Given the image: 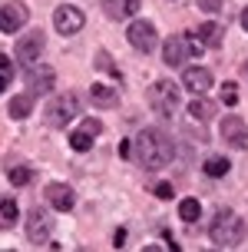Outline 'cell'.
Wrapping results in <instances>:
<instances>
[{
	"mask_svg": "<svg viewBox=\"0 0 248 252\" xmlns=\"http://www.w3.org/2000/svg\"><path fill=\"white\" fill-rule=\"evenodd\" d=\"M27 17H30V10H27L24 0L3 3V7H0V33H17V30L27 24Z\"/></svg>",
	"mask_w": 248,
	"mask_h": 252,
	"instance_id": "9",
	"label": "cell"
},
{
	"mask_svg": "<svg viewBox=\"0 0 248 252\" xmlns=\"http://www.w3.org/2000/svg\"><path fill=\"white\" fill-rule=\"evenodd\" d=\"M215 113H219V103H215V100L195 96V100L189 103V116H192V120H212Z\"/></svg>",
	"mask_w": 248,
	"mask_h": 252,
	"instance_id": "18",
	"label": "cell"
},
{
	"mask_svg": "<svg viewBox=\"0 0 248 252\" xmlns=\"http://www.w3.org/2000/svg\"><path fill=\"white\" fill-rule=\"evenodd\" d=\"M228 169H232V163H228L225 156H212V159H205V176H212V179H222Z\"/></svg>",
	"mask_w": 248,
	"mask_h": 252,
	"instance_id": "22",
	"label": "cell"
},
{
	"mask_svg": "<svg viewBox=\"0 0 248 252\" xmlns=\"http://www.w3.org/2000/svg\"><path fill=\"white\" fill-rule=\"evenodd\" d=\"M245 219L238 213H232V209H219L215 213V219H212V229H209V236L215 246H222V249H232V246H238V242L245 239Z\"/></svg>",
	"mask_w": 248,
	"mask_h": 252,
	"instance_id": "2",
	"label": "cell"
},
{
	"mask_svg": "<svg viewBox=\"0 0 248 252\" xmlns=\"http://www.w3.org/2000/svg\"><path fill=\"white\" fill-rule=\"evenodd\" d=\"M50 229H53V219H50L47 209H30L27 213V239L37 242V246H43V242L50 239Z\"/></svg>",
	"mask_w": 248,
	"mask_h": 252,
	"instance_id": "8",
	"label": "cell"
},
{
	"mask_svg": "<svg viewBox=\"0 0 248 252\" xmlns=\"http://www.w3.org/2000/svg\"><path fill=\"white\" fill-rule=\"evenodd\" d=\"M222 3L225 0H198V7H202L205 13H222Z\"/></svg>",
	"mask_w": 248,
	"mask_h": 252,
	"instance_id": "27",
	"label": "cell"
},
{
	"mask_svg": "<svg viewBox=\"0 0 248 252\" xmlns=\"http://www.w3.org/2000/svg\"><path fill=\"white\" fill-rule=\"evenodd\" d=\"M222 103H225V106H235V103H238V83H232V80L222 83Z\"/></svg>",
	"mask_w": 248,
	"mask_h": 252,
	"instance_id": "26",
	"label": "cell"
},
{
	"mask_svg": "<svg viewBox=\"0 0 248 252\" xmlns=\"http://www.w3.org/2000/svg\"><path fill=\"white\" fill-rule=\"evenodd\" d=\"M182 83H186L192 93H205L212 87V70L209 66H189L186 73H182Z\"/></svg>",
	"mask_w": 248,
	"mask_h": 252,
	"instance_id": "14",
	"label": "cell"
},
{
	"mask_svg": "<svg viewBox=\"0 0 248 252\" xmlns=\"http://www.w3.org/2000/svg\"><path fill=\"white\" fill-rule=\"evenodd\" d=\"M119 156H123V159H133V143H129V139L119 143Z\"/></svg>",
	"mask_w": 248,
	"mask_h": 252,
	"instance_id": "31",
	"label": "cell"
},
{
	"mask_svg": "<svg viewBox=\"0 0 248 252\" xmlns=\"http://www.w3.org/2000/svg\"><path fill=\"white\" fill-rule=\"evenodd\" d=\"M0 73L13 80V63H10V57H7V53H0Z\"/></svg>",
	"mask_w": 248,
	"mask_h": 252,
	"instance_id": "29",
	"label": "cell"
},
{
	"mask_svg": "<svg viewBox=\"0 0 248 252\" xmlns=\"http://www.w3.org/2000/svg\"><path fill=\"white\" fill-rule=\"evenodd\" d=\"M222 139L232 150H245L248 146V123L242 116H225L222 120Z\"/></svg>",
	"mask_w": 248,
	"mask_h": 252,
	"instance_id": "11",
	"label": "cell"
},
{
	"mask_svg": "<svg viewBox=\"0 0 248 252\" xmlns=\"http://www.w3.org/2000/svg\"><path fill=\"white\" fill-rule=\"evenodd\" d=\"M17 219H20V206H17V199H13V196H0V226L10 229Z\"/></svg>",
	"mask_w": 248,
	"mask_h": 252,
	"instance_id": "20",
	"label": "cell"
},
{
	"mask_svg": "<svg viewBox=\"0 0 248 252\" xmlns=\"http://www.w3.org/2000/svg\"><path fill=\"white\" fill-rule=\"evenodd\" d=\"M83 24H86V13L80 10V7H73V3H63V7H56V13H53V27L60 30L63 37L80 33Z\"/></svg>",
	"mask_w": 248,
	"mask_h": 252,
	"instance_id": "6",
	"label": "cell"
},
{
	"mask_svg": "<svg viewBox=\"0 0 248 252\" xmlns=\"http://www.w3.org/2000/svg\"><path fill=\"white\" fill-rule=\"evenodd\" d=\"M7 179H10L13 186H27L30 179H33V169L24 163H17V166H7Z\"/></svg>",
	"mask_w": 248,
	"mask_h": 252,
	"instance_id": "21",
	"label": "cell"
},
{
	"mask_svg": "<svg viewBox=\"0 0 248 252\" xmlns=\"http://www.w3.org/2000/svg\"><path fill=\"white\" fill-rule=\"evenodd\" d=\"M172 156H175V150L162 129H142L136 136V143H133V159L142 169H149V173L165 169V166L172 163Z\"/></svg>",
	"mask_w": 248,
	"mask_h": 252,
	"instance_id": "1",
	"label": "cell"
},
{
	"mask_svg": "<svg viewBox=\"0 0 248 252\" xmlns=\"http://www.w3.org/2000/svg\"><path fill=\"white\" fill-rule=\"evenodd\" d=\"M129 43L139 53H152L156 43H159V33H156V27L149 24V20H136V24L129 27Z\"/></svg>",
	"mask_w": 248,
	"mask_h": 252,
	"instance_id": "10",
	"label": "cell"
},
{
	"mask_svg": "<svg viewBox=\"0 0 248 252\" xmlns=\"http://www.w3.org/2000/svg\"><path fill=\"white\" fill-rule=\"evenodd\" d=\"M7 87H10V76H3V73H0V93H3Z\"/></svg>",
	"mask_w": 248,
	"mask_h": 252,
	"instance_id": "33",
	"label": "cell"
},
{
	"mask_svg": "<svg viewBox=\"0 0 248 252\" xmlns=\"http://www.w3.org/2000/svg\"><path fill=\"white\" fill-rule=\"evenodd\" d=\"M89 103H93V106H99V110H112V106L119 103V96H116V90H112V87L93 83V87H89Z\"/></svg>",
	"mask_w": 248,
	"mask_h": 252,
	"instance_id": "17",
	"label": "cell"
},
{
	"mask_svg": "<svg viewBox=\"0 0 248 252\" xmlns=\"http://www.w3.org/2000/svg\"><path fill=\"white\" fill-rule=\"evenodd\" d=\"M43 43H47V40H43V33H40V30H30V33L17 43V60L27 63V66H33V63L43 57Z\"/></svg>",
	"mask_w": 248,
	"mask_h": 252,
	"instance_id": "12",
	"label": "cell"
},
{
	"mask_svg": "<svg viewBox=\"0 0 248 252\" xmlns=\"http://www.w3.org/2000/svg\"><path fill=\"white\" fill-rule=\"evenodd\" d=\"M245 73H248V63H245Z\"/></svg>",
	"mask_w": 248,
	"mask_h": 252,
	"instance_id": "35",
	"label": "cell"
},
{
	"mask_svg": "<svg viewBox=\"0 0 248 252\" xmlns=\"http://www.w3.org/2000/svg\"><path fill=\"white\" fill-rule=\"evenodd\" d=\"M149 106L159 116H172L179 110V87H175L172 80H156L149 87Z\"/></svg>",
	"mask_w": 248,
	"mask_h": 252,
	"instance_id": "5",
	"label": "cell"
},
{
	"mask_svg": "<svg viewBox=\"0 0 248 252\" xmlns=\"http://www.w3.org/2000/svg\"><path fill=\"white\" fill-rule=\"evenodd\" d=\"M103 10L112 20H126V17H136L139 13V0H103Z\"/></svg>",
	"mask_w": 248,
	"mask_h": 252,
	"instance_id": "16",
	"label": "cell"
},
{
	"mask_svg": "<svg viewBox=\"0 0 248 252\" xmlns=\"http://www.w3.org/2000/svg\"><path fill=\"white\" fill-rule=\"evenodd\" d=\"M83 129H89L93 136H99V133H103V123H99V120H86V123H83Z\"/></svg>",
	"mask_w": 248,
	"mask_h": 252,
	"instance_id": "30",
	"label": "cell"
},
{
	"mask_svg": "<svg viewBox=\"0 0 248 252\" xmlns=\"http://www.w3.org/2000/svg\"><path fill=\"white\" fill-rule=\"evenodd\" d=\"M47 202L56 209V213H70L76 206V192L70 186H63V183H50L47 186Z\"/></svg>",
	"mask_w": 248,
	"mask_h": 252,
	"instance_id": "13",
	"label": "cell"
},
{
	"mask_svg": "<svg viewBox=\"0 0 248 252\" xmlns=\"http://www.w3.org/2000/svg\"><path fill=\"white\" fill-rule=\"evenodd\" d=\"M27 93H33V96H47V93H53V87H56V70L53 66H47V63H33V70L27 73Z\"/></svg>",
	"mask_w": 248,
	"mask_h": 252,
	"instance_id": "7",
	"label": "cell"
},
{
	"mask_svg": "<svg viewBox=\"0 0 248 252\" xmlns=\"http://www.w3.org/2000/svg\"><path fill=\"white\" fill-rule=\"evenodd\" d=\"M202 53V43H195V37H189V33H175V37L165 40V47H162V60L165 66H182L189 57H198Z\"/></svg>",
	"mask_w": 248,
	"mask_h": 252,
	"instance_id": "3",
	"label": "cell"
},
{
	"mask_svg": "<svg viewBox=\"0 0 248 252\" xmlns=\"http://www.w3.org/2000/svg\"><path fill=\"white\" fill-rule=\"evenodd\" d=\"M33 100H37L33 93H17L10 100V116L13 120H27V116L33 113Z\"/></svg>",
	"mask_w": 248,
	"mask_h": 252,
	"instance_id": "19",
	"label": "cell"
},
{
	"mask_svg": "<svg viewBox=\"0 0 248 252\" xmlns=\"http://www.w3.org/2000/svg\"><path fill=\"white\" fill-rule=\"evenodd\" d=\"M179 216H182V222H195L198 216H202V202L198 199H182L179 202Z\"/></svg>",
	"mask_w": 248,
	"mask_h": 252,
	"instance_id": "23",
	"label": "cell"
},
{
	"mask_svg": "<svg viewBox=\"0 0 248 252\" xmlns=\"http://www.w3.org/2000/svg\"><path fill=\"white\" fill-rule=\"evenodd\" d=\"M156 196H159V199H172V196H175L172 183H156Z\"/></svg>",
	"mask_w": 248,
	"mask_h": 252,
	"instance_id": "28",
	"label": "cell"
},
{
	"mask_svg": "<svg viewBox=\"0 0 248 252\" xmlns=\"http://www.w3.org/2000/svg\"><path fill=\"white\" fill-rule=\"evenodd\" d=\"M126 242V229H116V232H112V246H123Z\"/></svg>",
	"mask_w": 248,
	"mask_h": 252,
	"instance_id": "32",
	"label": "cell"
},
{
	"mask_svg": "<svg viewBox=\"0 0 248 252\" xmlns=\"http://www.w3.org/2000/svg\"><path fill=\"white\" fill-rule=\"evenodd\" d=\"M96 66L103 70V73H112L116 80H119V70H116V63L110 60V53H106V50H99V53H96Z\"/></svg>",
	"mask_w": 248,
	"mask_h": 252,
	"instance_id": "25",
	"label": "cell"
},
{
	"mask_svg": "<svg viewBox=\"0 0 248 252\" xmlns=\"http://www.w3.org/2000/svg\"><path fill=\"white\" fill-rule=\"evenodd\" d=\"M242 27H245V30H248V7H245V10H242Z\"/></svg>",
	"mask_w": 248,
	"mask_h": 252,
	"instance_id": "34",
	"label": "cell"
},
{
	"mask_svg": "<svg viewBox=\"0 0 248 252\" xmlns=\"http://www.w3.org/2000/svg\"><path fill=\"white\" fill-rule=\"evenodd\" d=\"M76 113H80V96H76V93H63V96H53V100H50L43 120H47V126H53V129H63Z\"/></svg>",
	"mask_w": 248,
	"mask_h": 252,
	"instance_id": "4",
	"label": "cell"
},
{
	"mask_svg": "<svg viewBox=\"0 0 248 252\" xmlns=\"http://www.w3.org/2000/svg\"><path fill=\"white\" fill-rule=\"evenodd\" d=\"M93 133H89V129H76V133H70V146H73L76 153H86L89 146H93Z\"/></svg>",
	"mask_w": 248,
	"mask_h": 252,
	"instance_id": "24",
	"label": "cell"
},
{
	"mask_svg": "<svg viewBox=\"0 0 248 252\" xmlns=\"http://www.w3.org/2000/svg\"><path fill=\"white\" fill-rule=\"evenodd\" d=\"M222 37H225V30H222V24H215V20H205V24H198V30H195V40L202 47H209V50L222 47Z\"/></svg>",
	"mask_w": 248,
	"mask_h": 252,
	"instance_id": "15",
	"label": "cell"
}]
</instances>
